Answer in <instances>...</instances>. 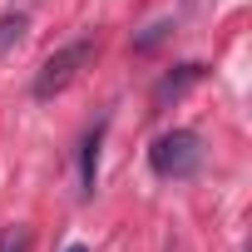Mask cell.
I'll list each match as a JSON object with an SVG mask.
<instances>
[{"mask_svg":"<svg viewBox=\"0 0 252 252\" xmlns=\"http://www.w3.org/2000/svg\"><path fill=\"white\" fill-rule=\"evenodd\" d=\"M198 79H203V64H178V69H168V74L158 79V89H154V104H158V109H168V104H173V99H183Z\"/></svg>","mask_w":252,"mask_h":252,"instance_id":"277c9868","label":"cell"},{"mask_svg":"<svg viewBox=\"0 0 252 252\" xmlns=\"http://www.w3.org/2000/svg\"><path fill=\"white\" fill-rule=\"evenodd\" d=\"M64 252H84V247H64Z\"/></svg>","mask_w":252,"mask_h":252,"instance_id":"ba28073f","label":"cell"},{"mask_svg":"<svg viewBox=\"0 0 252 252\" xmlns=\"http://www.w3.org/2000/svg\"><path fill=\"white\" fill-rule=\"evenodd\" d=\"M25 30H30L25 15H0V55H10V50L25 40Z\"/></svg>","mask_w":252,"mask_h":252,"instance_id":"5b68a950","label":"cell"},{"mask_svg":"<svg viewBox=\"0 0 252 252\" xmlns=\"http://www.w3.org/2000/svg\"><path fill=\"white\" fill-rule=\"evenodd\" d=\"M99 149H104V119L94 124V129L84 134V144H79V193L84 198H94V188H99Z\"/></svg>","mask_w":252,"mask_h":252,"instance_id":"3957f363","label":"cell"},{"mask_svg":"<svg viewBox=\"0 0 252 252\" xmlns=\"http://www.w3.org/2000/svg\"><path fill=\"white\" fill-rule=\"evenodd\" d=\"M94 55H99L94 40H74V45L55 50V55L40 64V74H35V99H55L60 89H69V84L79 79V69H84Z\"/></svg>","mask_w":252,"mask_h":252,"instance_id":"7a4b0ae2","label":"cell"},{"mask_svg":"<svg viewBox=\"0 0 252 252\" xmlns=\"http://www.w3.org/2000/svg\"><path fill=\"white\" fill-rule=\"evenodd\" d=\"M149 168H154L158 178H173V183L193 178V173L203 168V139H198L193 129H168V134H158L154 149H149Z\"/></svg>","mask_w":252,"mask_h":252,"instance_id":"6da1fadb","label":"cell"},{"mask_svg":"<svg viewBox=\"0 0 252 252\" xmlns=\"http://www.w3.org/2000/svg\"><path fill=\"white\" fill-rule=\"evenodd\" d=\"M0 252H30V232L15 222V227H0Z\"/></svg>","mask_w":252,"mask_h":252,"instance_id":"8992f818","label":"cell"},{"mask_svg":"<svg viewBox=\"0 0 252 252\" xmlns=\"http://www.w3.org/2000/svg\"><path fill=\"white\" fill-rule=\"evenodd\" d=\"M168 35H173V25H168V20H158V25H149V30L134 40V50H154V45H158V40H168Z\"/></svg>","mask_w":252,"mask_h":252,"instance_id":"52a82bcc","label":"cell"}]
</instances>
